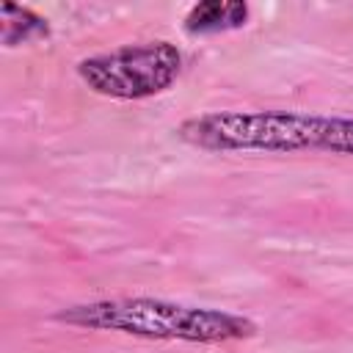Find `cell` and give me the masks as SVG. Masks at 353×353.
<instances>
[{
  "instance_id": "cell-2",
  "label": "cell",
  "mask_w": 353,
  "mask_h": 353,
  "mask_svg": "<svg viewBox=\"0 0 353 353\" xmlns=\"http://www.w3.org/2000/svg\"><path fill=\"white\" fill-rule=\"evenodd\" d=\"M176 138L204 152L353 154V119L295 110H212L185 119Z\"/></svg>"
},
{
  "instance_id": "cell-4",
  "label": "cell",
  "mask_w": 353,
  "mask_h": 353,
  "mask_svg": "<svg viewBox=\"0 0 353 353\" xmlns=\"http://www.w3.org/2000/svg\"><path fill=\"white\" fill-rule=\"evenodd\" d=\"M248 22V3L243 0H204L196 3L185 17V30L190 36L237 30Z\"/></svg>"
},
{
  "instance_id": "cell-5",
  "label": "cell",
  "mask_w": 353,
  "mask_h": 353,
  "mask_svg": "<svg viewBox=\"0 0 353 353\" xmlns=\"http://www.w3.org/2000/svg\"><path fill=\"white\" fill-rule=\"evenodd\" d=\"M50 36V22L36 14L33 8L17 6V3H3L0 6V39L6 47L39 41Z\"/></svg>"
},
{
  "instance_id": "cell-3",
  "label": "cell",
  "mask_w": 353,
  "mask_h": 353,
  "mask_svg": "<svg viewBox=\"0 0 353 353\" xmlns=\"http://www.w3.org/2000/svg\"><path fill=\"white\" fill-rule=\"evenodd\" d=\"M182 72V52L176 44L157 39L124 44L110 52L83 58L77 77L108 99H149L168 91Z\"/></svg>"
},
{
  "instance_id": "cell-1",
  "label": "cell",
  "mask_w": 353,
  "mask_h": 353,
  "mask_svg": "<svg viewBox=\"0 0 353 353\" xmlns=\"http://www.w3.org/2000/svg\"><path fill=\"white\" fill-rule=\"evenodd\" d=\"M58 323L113 331L138 339L160 342H193V345H223L256 336V323L245 314H234L212 306H193L165 298L132 295V298H99L55 312Z\"/></svg>"
}]
</instances>
